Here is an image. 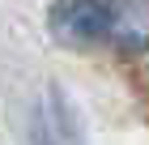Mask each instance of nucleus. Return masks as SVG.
<instances>
[{"label":"nucleus","instance_id":"nucleus-1","mask_svg":"<svg viewBox=\"0 0 149 145\" xmlns=\"http://www.w3.org/2000/svg\"><path fill=\"white\" fill-rule=\"evenodd\" d=\"M51 34L60 43H102L107 34V0H56L51 4Z\"/></svg>","mask_w":149,"mask_h":145},{"label":"nucleus","instance_id":"nucleus-2","mask_svg":"<svg viewBox=\"0 0 149 145\" xmlns=\"http://www.w3.org/2000/svg\"><path fill=\"white\" fill-rule=\"evenodd\" d=\"M102 43L124 56L149 51V0H107V34Z\"/></svg>","mask_w":149,"mask_h":145}]
</instances>
